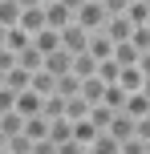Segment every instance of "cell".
<instances>
[{"instance_id": "cell-18", "label": "cell", "mask_w": 150, "mask_h": 154, "mask_svg": "<svg viewBox=\"0 0 150 154\" xmlns=\"http://www.w3.org/2000/svg\"><path fill=\"white\" fill-rule=\"evenodd\" d=\"M114 114H118V109H110V106H106V101H97V106H89V122H93L97 130H110Z\"/></svg>"}, {"instance_id": "cell-13", "label": "cell", "mask_w": 150, "mask_h": 154, "mask_svg": "<svg viewBox=\"0 0 150 154\" xmlns=\"http://www.w3.org/2000/svg\"><path fill=\"white\" fill-rule=\"evenodd\" d=\"M73 73H77L81 81H85V77H97V57L89 53V49H85V53H77V57H73Z\"/></svg>"}, {"instance_id": "cell-20", "label": "cell", "mask_w": 150, "mask_h": 154, "mask_svg": "<svg viewBox=\"0 0 150 154\" xmlns=\"http://www.w3.org/2000/svg\"><path fill=\"white\" fill-rule=\"evenodd\" d=\"M24 134H29L32 142L49 138V118H45V114H37V118H24Z\"/></svg>"}, {"instance_id": "cell-7", "label": "cell", "mask_w": 150, "mask_h": 154, "mask_svg": "<svg viewBox=\"0 0 150 154\" xmlns=\"http://www.w3.org/2000/svg\"><path fill=\"white\" fill-rule=\"evenodd\" d=\"M134 122H138V118H130L126 109H118V114H114V122H110V130H106V134H114L118 142H130V138H134Z\"/></svg>"}, {"instance_id": "cell-6", "label": "cell", "mask_w": 150, "mask_h": 154, "mask_svg": "<svg viewBox=\"0 0 150 154\" xmlns=\"http://www.w3.org/2000/svg\"><path fill=\"white\" fill-rule=\"evenodd\" d=\"M45 69L53 73V77H65V73H73V53H69V49H53V53L45 57Z\"/></svg>"}, {"instance_id": "cell-19", "label": "cell", "mask_w": 150, "mask_h": 154, "mask_svg": "<svg viewBox=\"0 0 150 154\" xmlns=\"http://www.w3.org/2000/svg\"><path fill=\"white\" fill-rule=\"evenodd\" d=\"M89 53H93L97 61H106V57H114V41L106 37V32H93V37H89Z\"/></svg>"}, {"instance_id": "cell-23", "label": "cell", "mask_w": 150, "mask_h": 154, "mask_svg": "<svg viewBox=\"0 0 150 154\" xmlns=\"http://www.w3.org/2000/svg\"><path fill=\"white\" fill-rule=\"evenodd\" d=\"M126 97H130V93L122 89L118 81H110V85H106V97H102V101H106L110 109H126Z\"/></svg>"}, {"instance_id": "cell-34", "label": "cell", "mask_w": 150, "mask_h": 154, "mask_svg": "<svg viewBox=\"0 0 150 154\" xmlns=\"http://www.w3.org/2000/svg\"><path fill=\"white\" fill-rule=\"evenodd\" d=\"M57 154H89V146H85V142H77V138H69V142L57 146Z\"/></svg>"}, {"instance_id": "cell-17", "label": "cell", "mask_w": 150, "mask_h": 154, "mask_svg": "<svg viewBox=\"0 0 150 154\" xmlns=\"http://www.w3.org/2000/svg\"><path fill=\"white\" fill-rule=\"evenodd\" d=\"M4 85H8V89H16V93H24V89L32 85V73L16 65V69H8V73H4Z\"/></svg>"}, {"instance_id": "cell-3", "label": "cell", "mask_w": 150, "mask_h": 154, "mask_svg": "<svg viewBox=\"0 0 150 154\" xmlns=\"http://www.w3.org/2000/svg\"><path fill=\"white\" fill-rule=\"evenodd\" d=\"M45 20H49V29H69V24L77 20V12H73L69 4H61V0H49L45 4Z\"/></svg>"}, {"instance_id": "cell-15", "label": "cell", "mask_w": 150, "mask_h": 154, "mask_svg": "<svg viewBox=\"0 0 150 154\" xmlns=\"http://www.w3.org/2000/svg\"><path fill=\"white\" fill-rule=\"evenodd\" d=\"M81 97H85L89 106H97V101L106 97V81L102 77H85V81H81Z\"/></svg>"}, {"instance_id": "cell-38", "label": "cell", "mask_w": 150, "mask_h": 154, "mask_svg": "<svg viewBox=\"0 0 150 154\" xmlns=\"http://www.w3.org/2000/svg\"><path fill=\"white\" fill-rule=\"evenodd\" d=\"M16 4H20V8H41L45 0H16Z\"/></svg>"}, {"instance_id": "cell-16", "label": "cell", "mask_w": 150, "mask_h": 154, "mask_svg": "<svg viewBox=\"0 0 150 154\" xmlns=\"http://www.w3.org/2000/svg\"><path fill=\"white\" fill-rule=\"evenodd\" d=\"M49 138H53L57 146L69 142V138H73V118H53V122H49Z\"/></svg>"}, {"instance_id": "cell-29", "label": "cell", "mask_w": 150, "mask_h": 154, "mask_svg": "<svg viewBox=\"0 0 150 154\" xmlns=\"http://www.w3.org/2000/svg\"><path fill=\"white\" fill-rule=\"evenodd\" d=\"M65 106H69V97H61V93L45 97V118L49 122H53V118H65Z\"/></svg>"}, {"instance_id": "cell-5", "label": "cell", "mask_w": 150, "mask_h": 154, "mask_svg": "<svg viewBox=\"0 0 150 154\" xmlns=\"http://www.w3.org/2000/svg\"><path fill=\"white\" fill-rule=\"evenodd\" d=\"M16 114H20V118H37V114H45V97H41L37 89L16 93Z\"/></svg>"}, {"instance_id": "cell-42", "label": "cell", "mask_w": 150, "mask_h": 154, "mask_svg": "<svg viewBox=\"0 0 150 154\" xmlns=\"http://www.w3.org/2000/svg\"><path fill=\"white\" fill-rule=\"evenodd\" d=\"M0 85H4V73H0Z\"/></svg>"}, {"instance_id": "cell-26", "label": "cell", "mask_w": 150, "mask_h": 154, "mask_svg": "<svg viewBox=\"0 0 150 154\" xmlns=\"http://www.w3.org/2000/svg\"><path fill=\"white\" fill-rule=\"evenodd\" d=\"M138 57H142V53H138L130 41H126V45H114V61H118L122 69H126V65H138Z\"/></svg>"}, {"instance_id": "cell-43", "label": "cell", "mask_w": 150, "mask_h": 154, "mask_svg": "<svg viewBox=\"0 0 150 154\" xmlns=\"http://www.w3.org/2000/svg\"><path fill=\"white\" fill-rule=\"evenodd\" d=\"M146 8H150V0H146Z\"/></svg>"}, {"instance_id": "cell-40", "label": "cell", "mask_w": 150, "mask_h": 154, "mask_svg": "<svg viewBox=\"0 0 150 154\" xmlns=\"http://www.w3.org/2000/svg\"><path fill=\"white\" fill-rule=\"evenodd\" d=\"M0 150H8V134L4 130H0Z\"/></svg>"}, {"instance_id": "cell-9", "label": "cell", "mask_w": 150, "mask_h": 154, "mask_svg": "<svg viewBox=\"0 0 150 154\" xmlns=\"http://www.w3.org/2000/svg\"><path fill=\"white\" fill-rule=\"evenodd\" d=\"M118 85H122L126 93H142V85H146V73L138 69V65H126V69L118 73Z\"/></svg>"}, {"instance_id": "cell-32", "label": "cell", "mask_w": 150, "mask_h": 154, "mask_svg": "<svg viewBox=\"0 0 150 154\" xmlns=\"http://www.w3.org/2000/svg\"><path fill=\"white\" fill-rule=\"evenodd\" d=\"M130 45H134L138 53H146V49H150V24H138L134 37H130Z\"/></svg>"}, {"instance_id": "cell-21", "label": "cell", "mask_w": 150, "mask_h": 154, "mask_svg": "<svg viewBox=\"0 0 150 154\" xmlns=\"http://www.w3.org/2000/svg\"><path fill=\"white\" fill-rule=\"evenodd\" d=\"M97 134H102V130H97V126L89 122V114H85V118H77V122H73V138H77V142H85V146H89V142L97 138Z\"/></svg>"}, {"instance_id": "cell-8", "label": "cell", "mask_w": 150, "mask_h": 154, "mask_svg": "<svg viewBox=\"0 0 150 154\" xmlns=\"http://www.w3.org/2000/svg\"><path fill=\"white\" fill-rule=\"evenodd\" d=\"M20 29L32 32V37H37L41 29H49V20H45V4H41V8H20Z\"/></svg>"}, {"instance_id": "cell-12", "label": "cell", "mask_w": 150, "mask_h": 154, "mask_svg": "<svg viewBox=\"0 0 150 154\" xmlns=\"http://www.w3.org/2000/svg\"><path fill=\"white\" fill-rule=\"evenodd\" d=\"M29 89H37L41 97H53V93H57V77L49 73V69H37V73H32V85H29Z\"/></svg>"}, {"instance_id": "cell-24", "label": "cell", "mask_w": 150, "mask_h": 154, "mask_svg": "<svg viewBox=\"0 0 150 154\" xmlns=\"http://www.w3.org/2000/svg\"><path fill=\"white\" fill-rule=\"evenodd\" d=\"M57 93H61V97H77V93H81V77H77V73L57 77Z\"/></svg>"}, {"instance_id": "cell-35", "label": "cell", "mask_w": 150, "mask_h": 154, "mask_svg": "<svg viewBox=\"0 0 150 154\" xmlns=\"http://www.w3.org/2000/svg\"><path fill=\"white\" fill-rule=\"evenodd\" d=\"M102 4H106V12H110V16H126L130 0H102Z\"/></svg>"}, {"instance_id": "cell-30", "label": "cell", "mask_w": 150, "mask_h": 154, "mask_svg": "<svg viewBox=\"0 0 150 154\" xmlns=\"http://www.w3.org/2000/svg\"><path fill=\"white\" fill-rule=\"evenodd\" d=\"M126 114H130V118H142V114H150L146 93H130V97H126Z\"/></svg>"}, {"instance_id": "cell-22", "label": "cell", "mask_w": 150, "mask_h": 154, "mask_svg": "<svg viewBox=\"0 0 150 154\" xmlns=\"http://www.w3.org/2000/svg\"><path fill=\"white\" fill-rule=\"evenodd\" d=\"M0 24L4 29H16L20 24V4L16 0H0Z\"/></svg>"}, {"instance_id": "cell-2", "label": "cell", "mask_w": 150, "mask_h": 154, "mask_svg": "<svg viewBox=\"0 0 150 154\" xmlns=\"http://www.w3.org/2000/svg\"><path fill=\"white\" fill-rule=\"evenodd\" d=\"M89 37H93V32H89L85 24L73 20L69 29H61V49H69V53L77 57V53H85V49H89Z\"/></svg>"}, {"instance_id": "cell-45", "label": "cell", "mask_w": 150, "mask_h": 154, "mask_svg": "<svg viewBox=\"0 0 150 154\" xmlns=\"http://www.w3.org/2000/svg\"><path fill=\"white\" fill-rule=\"evenodd\" d=\"M45 4H49V0H45Z\"/></svg>"}, {"instance_id": "cell-28", "label": "cell", "mask_w": 150, "mask_h": 154, "mask_svg": "<svg viewBox=\"0 0 150 154\" xmlns=\"http://www.w3.org/2000/svg\"><path fill=\"white\" fill-rule=\"evenodd\" d=\"M0 130L12 138V134H20V130H24V118L16 114V109H8V114H0Z\"/></svg>"}, {"instance_id": "cell-11", "label": "cell", "mask_w": 150, "mask_h": 154, "mask_svg": "<svg viewBox=\"0 0 150 154\" xmlns=\"http://www.w3.org/2000/svg\"><path fill=\"white\" fill-rule=\"evenodd\" d=\"M32 45H37L41 53L49 57V53H53V49H61V29H41L37 37H32Z\"/></svg>"}, {"instance_id": "cell-25", "label": "cell", "mask_w": 150, "mask_h": 154, "mask_svg": "<svg viewBox=\"0 0 150 154\" xmlns=\"http://www.w3.org/2000/svg\"><path fill=\"white\" fill-rule=\"evenodd\" d=\"M29 45H32V32H24L20 24H16V29H8V45H4V49L20 53V49H29Z\"/></svg>"}, {"instance_id": "cell-31", "label": "cell", "mask_w": 150, "mask_h": 154, "mask_svg": "<svg viewBox=\"0 0 150 154\" xmlns=\"http://www.w3.org/2000/svg\"><path fill=\"white\" fill-rule=\"evenodd\" d=\"M118 73H122V65L114 61V57H106V61H97V77H102L106 85H110V81H118Z\"/></svg>"}, {"instance_id": "cell-39", "label": "cell", "mask_w": 150, "mask_h": 154, "mask_svg": "<svg viewBox=\"0 0 150 154\" xmlns=\"http://www.w3.org/2000/svg\"><path fill=\"white\" fill-rule=\"evenodd\" d=\"M4 45H8V29L0 24V49H4Z\"/></svg>"}, {"instance_id": "cell-37", "label": "cell", "mask_w": 150, "mask_h": 154, "mask_svg": "<svg viewBox=\"0 0 150 154\" xmlns=\"http://www.w3.org/2000/svg\"><path fill=\"white\" fill-rule=\"evenodd\" d=\"M138 69H142V73L150 77V49H146V53H142V57H138Z\"/></svg>"}, {"instance_id": "cell-10", "label": "cell", "mask_w": 150, "mask_h": 154, "mask_svg": "<svg viewBox=\"0 0 150 154\" xmlns=\"http://www.w3.org/2000/svg\"><path fill=\"white\" fill-rule=\"evenodd\" d=\"M16 65H20V69H29V73H37V69H45V53H41L37 45H29V49H20V53H16Z\"/></svg>"}, {"instance_id": "cell-27", "label": "cell", "mask_w": 150, "mask_h": 154, "mask_svg": "<svg viewBox=\"0 0 150 154\" xmlns=\"http://www.w3.org/2000/svg\"><path fill=\"white\" fill-rule=\"evenodd\" d=\"M126 16H130V24H150V8H146V0H130V8H126Z\"/></svg>"}, {"instance_id": "cell-44", "label": "cell", "mask_w": 150, "mask_h": 154, "mask_svg": "<svg viewBox=\"0 0 150 154\" xmlns=\"http://www.w3.org/2000/svg\"><path fill=\"white\" fill-rule=\"evenodd\" d=\"M97 4H102V0H97Z\"/></svg>"}, {"instance_id": "cell-4", "label": "cell", "mask_w": 150, "mask_h": 154, "mask_svg": "<svg viewBox=\"0 0 150 154\" xmlns=\"http://www.w3.org/2000/svg\"><path fill=\"white\" fill-rule=\"evenodd\" d=\"M102 32H106V37L114 41V45H126V41L134 37V24H130V16H110Z\"/></svg>"}, {"instance_id": "cell-33", "label": "cell", "mask_w": 150, "mask_h": 154, "mask_svg": "<svg viewBox=\"0 0 150 154\" xmlns=\"http://www.w3.org/2000/svg\"><path fill=\"white\" fill-rule=\"evenodd\" d=\"M8 109H16V89L0 85V114H8Z\"/></svg>"}, {"instance_id": "cell-41", "label": "cell", "mask_w": 150, "mask_h": 154, "mask_svg": "<svg viewBox=\"0 0 150 154\" xmlns=\"http://www.w3.org/2000/svg\"><path fill=\"white\" fill-rule=\"evenodd\" d=\"M142 93H146V101H150V77H146V85H142Z\"/></svg>"}, {"instance_id": "cell-1", "label": "cell", "mask_w": 150, "mask_h": 154, "mask_svg": "<svg viewBox=\"0 0 150 154\" xmlns=\"http://www.w3.org/2000/svg\"><path fill=\"white\" fill-rule=\"evenodd\" d=\"M106 20H110V12H106V4H97V0H85V4L77 8V24H85L89 32H102Z\"/></svg>"}, {"instance_id": "cell-36", "label": "cell", "mask_w": 150, "mask_h": 154, "mask_svg": "<svg viewBox=\"0 0 150 154\" xmlns=\"http://www.w3.org/2000/svg\"><path fill=\"white\" fill-rule=\"evenodd\" d=\"M8 69H16V53L12 49H0V73H8Z\"/></svg>"}, {"instance_id": "cell-14", "label": "cell", "mask_w": 150, "mask_h": 154, "mask_svg": "<svg viewBox=\"0 0 150 154\" xmlns=\"http://www.w3.org/2000/svg\"><path fill=\"white\" fill-rule=\"evenodd\" d=\"M89 154H122V142L114 138V134H106V130H102L93 142H89Z\"/></svg>"}]
</instances>
